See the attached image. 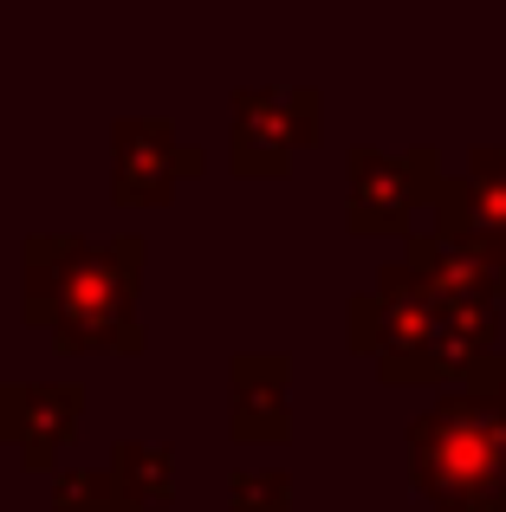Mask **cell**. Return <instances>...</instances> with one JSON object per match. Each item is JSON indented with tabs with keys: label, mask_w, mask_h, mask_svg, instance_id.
<instances>
[{
	"label": "cell",
	"mask_w": 506,
	"mask_h": 512,
	"mask_svg": "<svg viewBox=\"0 0 506 512\" xmlns=\"http://www.w3.org/2000/svg\"><path fill=\"white\" fill-rule=\"evenodd\" d=\"M143 234H26L20 240V318L46 331L59 357H143L150 331L137 318L143 292Z\"/></svg>",
	"instance_id": "obj_1"
},
{
	"label": "cell",
	"mask_w": 506,
	"mask_h": 512,
	"mask_svg": "<svg viewBox=\"0 0 506 512\" xmlns=\"http://www.w3.org/2000/svg\"><path fill=\"white\" fill-rule=\"evenodd\" d=\"M344 344L370 357L383 383H468L500 350V305H442L416 286L403 260L377 266V286L351 292L344 305Z\"/></svg>",
	"instance_id": "obj_2"
},
{
	"label": "cell",
	"mask_w": 506,
	"mask_h": 512,
	"mask_svg": "<svg viewBox=\"0 0 506 512\" xmlns=\"http://www.w3.org/2000/svg\"><path fill=\"white\" fill-rule=\"evenodd\" d=\"M409 487L429 512H506V415L481 389H448L409 422Z\"/></svg>",
	"instance_id": "obj_3"
},
{
	"label": "cell",
	"mask_w": 506,
	"mask_h": 512,
	"mask_svg": "<svg viewBox=\"0 0 506 512\" xmlns=\"http://www.w3.org/2000/svg\"><path fill=\"white\" fill-rule=\"evenodd\" d=\"M228 117V169L234 175H292L299 150H312L325 130L318 85H247L234 91Z\"/></svg>",
	"instance_id": "obj_4"
},
{
	"label": "cell",
	"mask_w": 506,
	"mask_h": 512,
	"mask_svg": "<svg viewBox=\"0 0 506 512\" xmlns=\"http://www.w3.org/2000/svg\"><path fill=\"white\" fill-rule=\"evenodd\" d=\"M208 163L176 137L169 117H117L111 124V201L117 208H163L176 182H195Z\"/></svg>",
	"instance_id": "obj_5"
},
{
	"label": "cell",
	"mask_w": 506,
	"mask_h": 512,
	"mask_svg": "<svg viewBox=\"0 0 506 512\" xmlns=\"http://www.w3.org/2000/svg\"><path fill=\"white\" fill-rule=\"evenodd\" d=\"M422 208V150L409 156H383L370 143H357L344 156V227L357 240L377 234H409Z\"/></svg>",
	"instance_id": "obj_6"
},
{
	"label": "cell",
	"mask_w": 506,
	"mask_h": 512,
	"mask_svg": "<svg viewBox=\"0 0 506 512\" xmlns=\"http://www.w3.org/2000/svg\"><path fill=\"white\" fill-rule=\"evenodd\" d=\"M85 415V383H0V441L26 474H52Z\"/></svg>",
	"instance_id": "obj_7"
},
{
	"label": "cell",
	"mask_w": 506,
	"mask_h": 512,
	"mask_svg": "<svg viewBox=\"0 0 506 512\" xmlns=\"http://www.w3.org/2000/svg\"><path fill=\"white\" fill-rule=\"evenodd\" d=\"M228 435L241 448L292 441V357L286 350H241L228 363Z\"/></svg>",
	"instance_id": "obj_8"
},
{
	"label": "cell",
	"mask_w": 506,
	"mask_h": 512,
	"mask_svg": "<svg viewBox=\"0 0 506 512\" xmlns=\"http://www.w3.org/2000/svg\"><path fill=\"white\" fill-rule=\"evenodd\" d=\"M111 493L137 512H176V454L163 441H117L104 467Z\"/></svg>",
	"instance_id": "obj_9"
},
{
	"label": "cell",
	"mask_w": 506,
	"mask_h": 512,
	"mask_svg": "<svg viewBox=\"0 0 506 512\" xmlns=\"http://www.w3.org/2000/svg\"><path fill=\"white\" fill-rule=\"evenodd\" d=\"M461 188H468V221L481 227V234H494L500 247H506V150H494V143L468 150Z\"/></svg>",
	"instance_id": "obj_10"
},
{
	"label": "cell",
	"mask_w": 506,
	"mask_h": 512,
	"mask_svg": "<svg viewBox=\"0 0 506 512\" xmlns=\"http://www.w3.org/2000/svg\"><path fill=\"white\" fill-rule=\"evenodd\" d=\"M228 512H292V474L286 467H247V474H234Z\"/></svg>",
	"instance_id": "obj_11"
},
{
	"label": "cell",
	"mask_w": 506,
	"mask_h": 512,
	"mask_svg": "<svg viewBox=\"0 0 506 512\" xmlns=\"http://www.w3.org/2000/svg\"><path fill=\"white\" fill-rule=\"evenodd\" d=\"M461 389H481V396H487V402H494V409L506 415V350H494V357H487V363H481V370H474Z\"/></svg>",
	"instance_id": "obj_12"
}]
</instances>
